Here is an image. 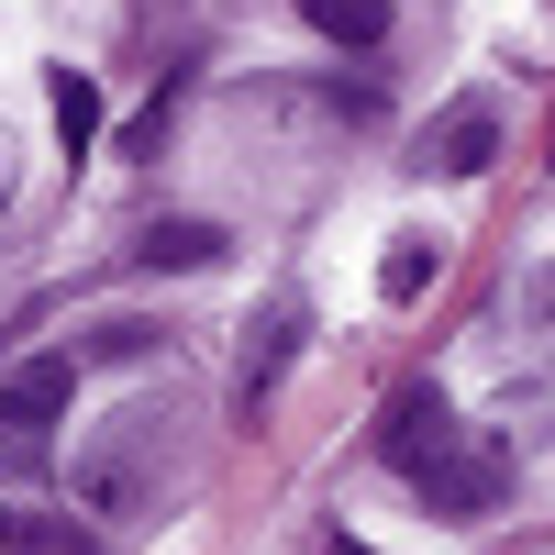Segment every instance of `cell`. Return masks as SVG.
<instances>
[{
    "label": "cell",
    "instance_id": "obj_2",
    "mask_svg": "<svg viewBox=\"0 0 555 555\" xmlns=\"http://www.w3.org/2000/svg\"><path fill=\"white\" fill-rule=\"evenodd\" d=\"M67 389H78L67 356H34V366H12V378H0V467H12V478H44V467H56Z\"/></svg>",
    "mask_w": 555,
    "mask_h": 555
},
{
    "label": "cell",
    "instance_id": "obj_10",
    "mask_svg": "<svg viewBox=\"0 0 555 555\" xmlns=\"http://www.w3.org/2000/svg\"><path fill=\"white\" fill-rule=\"evenodd\" d=\"M334 555H366V544H334Z\"/></svg>",
    "mask_w": 555,
    "mask_h": 555
},
{
    "label": "cell",
    "instance_id": "obj_3",
    "mask_svg": "<svg viewBox=\"0 0 555 555\" xmlns=\"http://www.w3.org/2000/svg\"><path fill=\"white\" fill-rule=\"evenodd\" d=\"M489 156H500V112H489V101H455V112L434 122V167H444V178H478Z\"/></svg>",
    "mask_w": 555,
    "mask_h": 555
},
{
    "label": "cell",
    "instance_id": "obj_9",
    "mask_svg": "<svg viewBox=\"0 0 555 555\" xmlns=\"http://www.w3.org/2000/svg\"><path fill=\"white\" fill-rule=\"evenodd\" d=\"M0 544H12V512H0Z\"/></svg>",
    "mask_w": 555,
    "mask_h": 555
},
{
    "label": "cell",
    "instance_id": "obj_4",
    "mask_svg": "<svg viewBox=\"0 0 555 555\" xmlns=\"http://www.w3.org/2000/svg\"><path fill=\"white\" fill-rule=\"evenodd\" d=\"M434 267H444L434 234H389V256H378V300H423V289H434Z\"/></svg>",
    "mask_w": 555,
    "mask_h": 555
},
{
    "label": "cell",
    "instance_id": "obj_5",
    "mask_svg": "<svg viewBox=\"0 0 555 555\" xmlns=\"http://www.w3.org/2000/svg\"><path fill=\"white\" fill-rule=\"evenodd\" d=\"M300 12H311V34L356 44V56H366V44H389V0H300Z\"/></svg>",
    "mask_w": 555,
    "mask_h": 555
},
{
    "label": "cell",
    "instance_id": "obj_6",
    "mask_svg": "<svg viewBox=\"0 0 555 555\" xmlns=\"http://www.w3.org/2000/svg\"><path fill=\"white\" fill-rule=\"evenodd\" d=\"M211 256H222L211 222H167V234H145V267H211Z\"/></svg>",
    "mask_w": 555,
    "mask_h": 555
},
{
    "label": "cell",
    "instance_id": "obj_8",
    "mask_svg": "<svg viewBox=\"0 0 555 555\" xmlns=\"http://www.w3.org/2000/svg\"><path fill=\"white\" fill-rule=\"evenodd\" d=\"M156 334H145V322H101V334H89V356H101V366H133V356H145Z\"/></svg>",
    "mask_w": 555,
    "mask_h": 555
},
{
    "label": "cell",
    "instance_id": "obj_1",
    "mask_svg": "<svg viewBox=\"0 0 555 555\" xmlns=\"http://www.w3.org/2000/svg\"><path fill=\"white\" fill-rule=\"evenodd\" d=\"M378 455L423 489V512H444V522H489L500 512V489H512V467L455 423V400L444 389H400L389 400V423H378Z\"/></svg>",
    "mask_w": 555,
    "mask_h": 555
},
{
    "label": "cell",
    "instance_id": "obj_7",
    "mask_svg": "<svg viewBox=\"0 0 555 555\" xmlns=\"http://www.w3.org/2000/svg\"><path fill=\"white\" fill-rule=\"evenodd\" d=\"M56 133H67V145H89V133H101V89H89L78 67H56Z\"/></svg>",
    "mask_w": 555,
    "mask_h": 555
}]
</instances>
